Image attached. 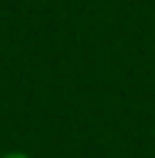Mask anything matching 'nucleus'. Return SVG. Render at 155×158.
Wrapping results in <instances>:
<instances>
[{"instance_id":"obj_1","label":"nucleus","mask_w":155,"mask_h":158,"mask_svg":"<svg viewBox=\"0 0 155 158\" xmlns=\"http://www.w3.org/2000/svg\"><path fill=\"white\" fill-rule=\"evenodd\" d=\"M0 158H31L28 153H19V150H14V153H6V156H0Z\"/></svg>"}]
</instances>
